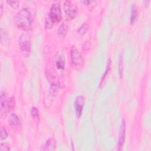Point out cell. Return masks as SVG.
Segmentation results:
<instances>
[{
	"instance_id": "obj_14",
	"label": "cell",
	"mask_w": 151,
	"mask_h": 151,
	"mask_svg": "<svg viewBox=\"0 0 151 151\" xmlns=\"http://www.w3.org/2000/svg\"><path fill=\"white\" fill-rule=\"evenodd\" d=\"M88 28V26L86 23L83 24L78 29V33L80 36H83L87 32Z\"/></svg>"
},
{
	"instance_id": "obj_20",
	"label": "cell",
	"mask_w": 151,
	"mask_h": 151,
	"mask_svg": "<svg viewBox=\"0 0 151 151\" xmlns=\"http://www.w3.org/2000/svg\"><path fill=\"white\" fill-rule=\"evenodd\" d=\"M2 5L1 4V16H2Z\"/></svg>"
},
{
	"instance_id": "obj_6",
	"label": "cell",
	"mask_w": 151,
	"mask_h": 151,
	"mask_svg": "<svg viewBox=\"0 0 151 151\" xmlns=\"http://www.w3.org/2000/svg\"><path fill=\"white\" fill-rule=\"evenodd\" d=\"M63 9L65 12V18L67 20L73 19L77 15L78 8L73 2L66 1L63 4Z\"/></svg>"
},
{
	"instance_id": "obj_11",
	"label": "cell",
	"mask_w": 151,
	"mask_h": 151,
	"mask_svg": "<svg viewBox=\"0 0 151 151\" xmlns=\"http://www.w3.org/2000/svg\"><path fill=\"white\" fill-rule=\"evenodd\" d=\"M57 147L56 140L51 137L46 141L45 144L42 146L41 150H55Z\"/></svg>"
},
{
	"instance_id": "obj_18",
	"label": "cell",
	"mask_w": 151,
	"mask_h": 151,
	"mask_svg": "<svg viewBox=\"0 0 151 151\" xmlns=\"http://www.w3.org/2000/svg\"><path fill=\"white\" fill-rule=\"evenodd\" d=\"M6 2L14 8H18L19 5V2L18 1H7Z\"/></svg>"
},
{
	"instance_id": "obj_10",
	"label": "cell",
	"mask_w": 151,
	"mask_h": 151,
	"mask_svg": "<svg viewBox=\"0 0 151 151\" xmlns=\"http://www.w3.org/2000/svg\"><path fill=\"white\" fill-rule=\"evenodd\" d=\"M55 67L59 70H63L65 67L64 57L61 52H58L55 57Z\"/></svg>"
},
{
	"instance_id": "obj_19",
	"label": "cell",
	"mask_w": 151,
	"mask_h": 151,
	"mask_svg": "<svg viewBox=\"0 0 151 151\" xmlns=\"http://www.w3.org/2000/svg\"><path fill=\"white\" fill-rule=\"evenodd\" d=\"M0 150L1 151L9 150H10L9 145L8 144H7V143H1V145H0Z\"/></svg>"
},
{
	"instance_id": "obj_7",
	"label": "cell",
	"mask_w": 151,
	"mask_h": 151,
	"mask_svg": "<svg viewBox=\"0 0 151 151\" xmlns=\"http://www.w3.org/2000/svg\"><path fill=\"white\" fill-rule=\"evenodd\" d=\"M84 103V98L82 95H79L76 98L74 101V110L78 118L80 117L81 116Z\"/></svg>"
},
{
	"instance_id": "obj_8",
	"label": "cell",
	"mask_w": 151,
	"mask_h": 151,
	"mask_svg": "<svg viewBox=\"0 0 151 151\" xmlns=\"http://www.w3.org/2000/svg\"><path fill=\"white\" fill-rule=\"evenodd\" d=\"M8 124L14 130H19L21 128V122L19 117L15 114H11L8 119Z\"/></svg>"
},
{
	"instance_id": "obj_4",
	"label": "cell",
	"mask_w": 151,
	"mask_h": 151,
	"mask_svg": "<svg viewBox=\"0 0 151 151\" xmlns=\"http://www.w3.org/2000/svg\"><path fill=\"white\" fill-rule=\"evenodd\" d=\"M0 104H1V113L2 115H6L10 109L12 108L14 106V100L13 97H12L10 100L7 97V95L5 92H1V97H0Z\"/></svg>"
},
{
	"instance_id": "obj_5",
	"label": "cell",
	"mask_w": 151,
	"mask_h": 151,
	"mask_svg": "<svg viewBox=\"0 0 151 151\" xmlns=\"http://www.w3.org/2000/svg\"><path fill=\"white\" fill-rule=\"evenodd\" d=\"M71 61L73 66L77 70H80L82 68L84 63L83 58L78 51V50L73 47L70 50Z\"/></svg>"
},
{
	"instance_id": "obj_12",
	"label": "cell",
	"mask_w": 151,
	"mask_h": 151,
	"mask_svg": "<svg viewBox=\"0 0 151 151\" xmlns=\"http://www.w3.org/2000/svg\"><path fill=\"white\" fill-rule=\"evenodd\" d=\"M138 17V9L135 4H133L132 6L131 15H130V23L133 24L137 19Z\"/></svg>"
},
{
	"instance_id": "obj_9",
	"label": "cell",
	"mask_w": 151,
	"mask_h": 151,
	"mask_svg": "<svg viewBox=\"0 0 151 151\" xmlns=\"http://www.w3.org/2000/svg\"><path fill=\"white\" fill-rule=\"evenodd\" d=\"M125 130H126V126H125V122L124 120H122L121 126H120V132H119V140H118V143H117V149L118 150H122L124 139H125Z\"/></svg>"
},
{
	"instance_id": "obj_3",
	"label": "cell",
	"mask_w": 151,
	"mask_h": 151,
	"mask_svg": "<svg viewBox=\"0 0 151 151\" xmlns=\"http://www.w3.org/2000/svg\"><path fill=\"white\" fill-rule=\"evenodd\" d=\"M18 43L23 55L27 57L31 51V37L28 33H22L19 38Z\"/></svg>"
},
{
	"instance_id": "obj_16",
	"label": "cell",
	"mask_w": 151,
	"mask_h": 151,
	"mask_svg": "<svg viewBox=\"0 0 151 151\" xmlns=\"http://www.w3.org/2000/svg\"><path fill=\"white\" fill-rule=\"evenodd\" d=\"M31 115L32 116V117H34V119H38L39 117V111L35 107H32V109L31 110Z\"/></svg>"
},
{
	"instance_id": "obj_17",
	"label": "cell",
	"mask_w": 151,
	"mask_h": 151,
	"mask_svg": "<svg viewBox=\"0 0 151 151\" xmlns=\"http://www.w3.org/2000/svg\"><path fill=\"white\" fill-rule=\"evenodd\" d=\"M8 136V134L6 132V129L4 128V127L1 126V140L5 139Z\"/></svg>"
},
{
	"instance_id": "obj_2",
	"label": "cell",
	"mask_w": 151,
	"mask_h": 151,
	"mask_svg": "<svg viewBox=\"0 0 151 151\" xmlns=\"http://www.w3.org/2000/svg\"><path fill=\"white\" fill-rule=\"evenodd\" d=\"M61 18L60 5L58 1L54 2L50 8L48 16L45 20V28H51L54 23L58 22Z\"/></svg>"
},
{
	"instance_id": "obj_13",
	"label": "cell",
	"mask_w": 151,
	"mask_h": 151,
	"mask_svg": "<svg viewBox=\"0 0 151 151\" xmlns=\"http://www.w3.org/2000/svg\"><path fill=\"white\" fill-rule=\"evenodd\" d=\"M68 31V25L65 23H62L58 29V34L60 37H64L66 35Z\"/></svg>"
},
{
	"instance_id": "obj_15",
	"label": "cell",
	"mask_w": 151,
	"mask_h": 151,
	"mask_svg": "<svg viewBox=\"0 0 151 151\" xmlns=\"http://www.w3.org/2000/svg\"><path fill=\"white\" fill-rule=\"evenodd\" d=\"M123 59H122V55H120L119 57V76L120 78L122 77V70H123Z\"/></svg>"
},
{
	"instance_id": "obj_1",
	"label": "cell",
	"mask_w": 151,
	"mask_h": 151,
	"mask_svg": "<svg viewBox=\"0 0 151 151\" xmlns=\"http://www.w3.org/2000/svg\"><path fill=\"white\" fill-rule=\"evenodd\" d=\"M14 22L17 27L28 31L32 26V17L30 11L27 8L21 9L15 15Z\"/></svg>"
}]
</instances>
